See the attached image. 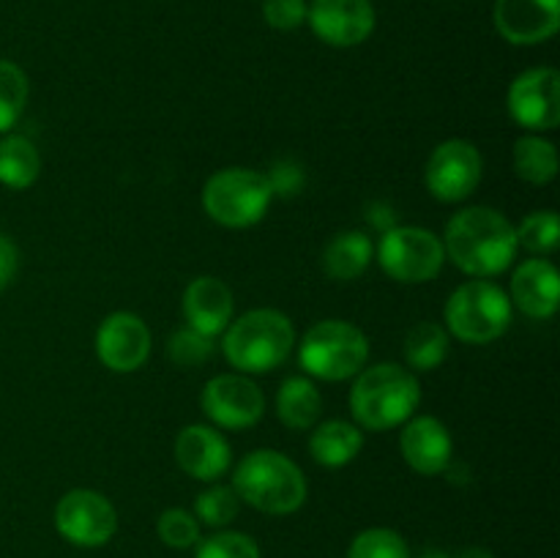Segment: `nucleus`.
Here are the masks:
<instances>
[{
    "label": "nucleus",
    "mask_w": 560,
    "mask_h": 558,
    "mask_svg": "<svg viewBox=\"0 0 560 558\" xmlns=\"http://www.w3.org/2000/svg\"><path fill=\"white\" fill-rule=\"evenodd\" d=\"M443 249L459 271L479 279L495 277L514 263L517 230L495 208H465L448 219Z\"/></svg>",
    "instance_id": "nucleus-1"
},
{
    "label": "nucleus",
    "mask_w": 560,
    "mask_h": 558,
    "mask_svg": "<svg viewBox=\"0 0 560 558\" xmlns=\"http://www.w3.org/2000/svg\"><path fill=\"white\" fill-rule=\"evenodd\" d=\"M419 403V377L394 361L359 372L350 388V410L364 430H392L405 425Z\"/></svg>",
    "instance_id": "nucleus-2"
},
{
    "label": "nucleus",
    "mask_w": 560,
    "mask_h": 558,
    "mask_svg": "<svg viewBox=\"0 0 560 558\" xmlns=\"http://www.w3.org/2000/svg\"><path fill=\"white\" fill-rule=\"evenodd\" d=\"M233 490L241 501L266 514H290L306 501V479L301 468L273 449H257L241 460Z\"/></svg>",
    "instance_id": "nucleus-3"
},
{
    "label": "nucleus",
    "mask_w": 560,
    "mask_h": 558,
    "mask_svg": "<svg viewBox=\"0 0 560 558\" xmlns=\"http://www.w3.org/2000/svg\"><path fill=\"white\" fill-rule=\"evenodd\" d=\"M295 345L293 323L277 310H252L224 328V359L241 372H271L284 364Z\"/></svg>",
    "instance_id": "nucleus-4"
},
{
    "label": "nucleus",
    "mask_w": 560,
    "mask_h": 558,
    "mask_svg": "<svg viewBox=\"0 0 560 558\" xmlns=\"http://www.w3.org/2000/svg\"><path fill=\"white\" fill-rule=\"evenodd\" d=\"M370 339L348 321H320L304 334L299 361L304 372L320 381H345L364 370Z\"/></svg>",
    "instance_id": "nucleus-5"
},
{
    "label": "nucleus",
    "mask_w": 560,
    "mask_h": 558,
    "mask_svg": "<svg viewBox=\"0 0 560 558\" xmlns=\"http://www.w3.org/2000/svg\"><path fill=\"white\" fill-rule=\"evenodd\" d=\"M273 200L268 175L246 167H228L213 173L202 186V208L224 228H252L266 217Z\"/></svg>",
    "instance_id": "nucleus-6"
},
{
    "label": "nucleus",
    "mask_w": 560,
    "mask_h": 558,
    "mask_svg": "<svg viewBox=\"0 0 560 558\" xmlns=\"http://www.w3.org/2000/svg\"><path fill=\"white\" fill-rule=\"evenodd\" d=\"M512 323V301L487 279L465 282L448 295L446 326L457 339L470 345H487L503 337Z\"/></svg>",
    "instance_id": "nucleus-7"
},
{
    "label": "nucleus",
    "mask_w": 560,
    "mask_h": 558,
    "mask_svg": "<svg viewBox=\"0 0 560 558\" xmlns=\"http://www.w3.org/2000/svg\"><path fill=\"white\" fill-rule=\"evenodd\" d=\"M377 263L392 279L402 284L430 282L446 263L443 241L424 228H392L377 244Z\"/></svg>",
    "instance_id": "nucleus-8"
},
{
    "label": "nucleus",
    "mask_w": 560,
    "mask_h": 558,
    "mask_svg": "<svg viewBox=\"0 0 560 558\" xmlns=\"http://www.w3.org/2000/svg\"><path fill=\"white\" fill-rule=\"evenodd\" d=\"M55 528L77 547H102L118 531V514L102 492L71 490L55 507Z\"/></svg>",
    "instance_id": "nucleus-9"
},
{
    "label": "nucleus",
    "mask_w": 560,
    "mask_h": 558,
    "mask_svg": "<svg viewBox=\"0 0 560 558\" xmlns=\"http://www.w3.org/2000/svg\"><path fill=\"white\" fill-rule=\"evenodd\" d=\"M481 153L468 140H446L432 151L424 170L430 195L441 202H459L474 195L481 181Z\"/></svg>",
    "instance_id": "nucleus-10"
},
{
    "label": "nucleus",
    "mask_w": 560,
    "mask_h": 558,
    "mask_svg": "<svg viewBox=\"0 0 560 558\" xmlns=\"http://www.w3.org/2000/svg\"><path fill=\"white\" fill-rule=\"evenodd\" d=\"M506 107L523 129L552 131L560 124V74L545 66L523 71L509 88Z\"/></svg>",
    "instance_id": "nucleus-11"
},
{
    "label": "nucleus",
    "mask_w": 560,
    "mask_h": 558,
    "mask_svg": "<svg viewBox=\"0 0 560 558\" xmlns=\"http://www.w3.org/2000/svg\"><path fill=\"white\" fill-rule=\"evenodd\" d=\"M202 414L224 430H249L266 414L260 386L244 375H217L202 388Z\"/></svg>",
    "instance_id": "nucleus-12"
},
{
    "label": "nucleus",
    "mask_w": 560,
    "mask_h": 558,
    "mask_svg": "<svg viewBox=\"0 0 560 558\" xmlns=\"http://www.w3.org/2000/svg\"><path fill=\"white\" fill-rule=\"evenodd\" d=\"M306 22L320 42L331 47H355L375 31V9L370 0H312Z\"/></svg>",
    "instance_id": "nucleus-13"
},
{
    "label": "nucleus",
    "mask_w": 560,
    "mask_h": 558,
    "mask_svg": "<svg viewBox=\"0 0 560 558\" xmlns=\"http://www.w3.org/2000/svg\"><path fill=\"white\" fill-rule=\"evenodd\" d=\"M96 356L107 370L135 372L151 356V332L131 312H113L96 332Z\"/></svg>",
    "instance_id": "nucleus-14"
},
{
    "label": "nucleus",
    "mask_w": 560,
    "mask_h": 558,
    "mask_svg": "<svg viewBox=\"0 0 560 558\" xmlns=\"http://www.w3.org/2000/svg\"><path fill=\"white\" fill-rule=\"evenodd\" d=\"M495 27L509 44L530 47L552 38L560 27V0H495Z\"/></svg>",
    "instance_id": "nucleus-15"
},
{
    "label": "nucleus",
    "mask_w": 560,
    "mask_h": 558,
    "mask_svg": "<svg viewBox=\"0 0 560 558\" xmlns=\"http://www.w3.org/2000/svg\"><path fill=\"white\" fill-rule=\"evenodd\" d=\"M399 449H402L405 463L424 476L443 474L452 463L454 441L448 435L446 425L435 416H419L405 425L399 435Z\"/></svg>",
    "instance_id": "nucleus-16"
},
{
    "label": "nucleus",
    "mask_w": 560,
    "mask_h": 558,
    "mask_svg": "<svg viewBox=\"0 0 560 558\" xmlns=\"http://www.w3.org/2000/svg\"><path fill=\"white\" fill-rule=\"evenodd\" d=\"M175 460L195 479L217 481L230 468V443L213 427H184L175 441Z\"/></svg>",
    "instance_id": "nucleus-17"
},
{
    "label": "nucleus",
    "mask_w": 560,
    "mask_h": 558,
    "mask_svg": "<svg viewBox=\"0 0 560 558\" xmlns=\"http://www.w3.org/2000/svg\"><path fill=\"white\" fill-rule=\"evenodd\" d=\"M512 304H517L520 312L536 321H547L558 312L560 304V277L558 268L550 260L530 257L520 263L512 277Z\"/></svg>",
    "instance_id": "nucleus-18"
},
{
    "label": "nucleus",
    "mask_w": 560,
    "mask_h": 558,
    "mask_svg": "<svg viewBox=\"0 0 560 558\" xmlns=\"http://www.w3.org/2000/svg\"><path fill=\"white\" fill-rule=\"evenodd\" d=\"M233 293L217 277H197L184 293V317L189 328L217 337L233 321Z\"/></svg>",
    "instance_id": "nucleus-19"
},
{
    "label": "nucleus",
    "mask_w": 560,
    "mask_h": 558,
    "mask_svg": "<svg viewBox=\"0 0 560 558\" xmlns=\"http://www.w3.org/2000/svg\"><path fill=\"white\" fill-rule=\"evenodd\" d=\"M372 257H375V246H372L370 235H364L361 230H348L328 241L326 252H323V271L337 282H353L370 268Z\"/></svg>",
    "instance_id": "nucleus-20"
},
{
    "label": "nucleus",
    "mask_w": 560,
    "mask_h": 558,
    "mask_svg": "<svg viewBox=\"0 0 560 558\" xmlns=\"http://www.w3.org/2000/svg\"><path fill=\"white\" fill-rule=\"evenodd\" d=\"M361 446H364V432L342 419L323 421L310 438L312 457H315V463L326 465V468H342V465L353 463Z\"/></svg>",
    "instance_id": "nucleus-21"
},
{
    "label": "nucleus",
    "mask_w": 560,
    "mask_h": 558,
    "mask_svg": "<svg viewBox=\"0 0 560 558\" xmlns=\"http://www.w3.org/2000/svg\"><path fill=\"white\" fill-rule=\"evenodd\" d=\"M323 397L306 377H288L277 394V414L290 430H310L320 416Z\"/></svg>",
    "instance_id": "nucleus-22"
},
{
    "label": "nucleus",
    "mask_w": 560,
    "mask_h": 558,
    "mask_svg": "<svg viewBox=\"0 0 560 558\" xmlns=\"http://www.w3.org/2000/svg\"><path fill=\"white\" fill-rule=\"evenodd\" d=\"M42 173V156L27 137L11 135L0 142V184L27 189Z\"/></svg>",
    "instance_id": "nucleus-23"
},
{
    "label": "nucleus",
    "mask_w": 560,
    "mask_h": 558,
    "mask_svg": "<svg viewBox=\"0 0 560 558\" xmlns=\"http://www.w3.org/2000/svg\"><path fill=\"white\" fill-rule=\"evenodd\" d=\"M514 173L534 186L550 184L558 175V151L539 135H525L514 142Z\"/></svg>",
    "instance_id": "nucleus-24"
},
{
    "label": "nucleus",
    "mask_w": 560,
    "mask_h": 558,
    "mask_svg": "<svg viewBox=\"0 0 560 558\" xmlns=\"http://www.w3.org/2000/svg\"><path fill=\"white\" fill-rule=\"evenodd\" d=\"M448 334L438 323H416L405 337V361L416 372H432L446 361Z\"/></svg>",
    "instance_id": "nucleus-25"
},
{
    "label": "nucleus",
    "mask_w": 560,
    "mask_h": 558,
    "mask_svg": "<svg viewBox=\"0 0 560 558\" xmlns=\"http://www.w3.org/2000/svg\"><path fill=\"white\" fill-rule=\"evenodd\" d=\"M560 244V219L556 211H536L523 219L517 230V246L530 255H552Z\"/></svg>",
    "instance_id": "nucleus-26"
},
{
    "label": "nucleus",
    "mask_w": 560,
    "mask_h": 558,
    "mask_svg": "<svg viewBox=\"0 0 560 558\" xmlns=\"http://www.w3.org/2000/svg\"><path fill=\"white\" fill-rule=\"evenodd\" d=\"M27 104V77L20 66L0 60V131H9L20 120Z\"/></svg>",
    "instance_id": "nucleus-27"
},
{
    "label": "nucleus",
    "mask_w": 560,
    "mask_h": 558,
    "mask_svg": "<svg viewBox=\"0 0 560 558\" xmlns=\"http://www.w3.org/2000/svg\"><path fill=\"white\" fill-rule=\"evenodd\" d=\"M241 509V498L233 487L217 485L211 490L200 492L195 501V514L197 520H202L211 528H222V525L233 523L235 514Z\"/></svg>",
    "instance_id": "nucleus-28"
},
{
    "label": "nucleus",
    "mask_w": 560,
    "mask_h": 558,
    "mask_svg": "<svg viewBox=\"0 0 560 558\" xmlns=\"http://www.w3.org/2000/svg\"><path fill=\"white\" fill-rule=\"evenodd\" d=\"M348 558H410V550L397 531L366 528L353 539Z\"/></svg>",
    "instance_id": "nucleus-29"
},
{
    "label": "nucleus",
    "mask_w": 560,
    "mask_h": 558,
    "mask_svg": "<svg viewBox=\"0 0 560 558\" xmlns=\"http://www.w3.org/2000/svg\"><path fill=\"white\" fill-rule=\"evenodd\" d=\"M156 531L159 539L167 547H175V550H186V547L200 542V523L186 509H167V512H162Z\"/></svg>",
    "instance_id": "nucleus-30"
},
{
    "label": "nucleus",
    "mask_w": 560,
    "mask_h": 558,
    "mask_svg": "<svg viewBox=\"0 0 560 558\" xmlns=\"http://www.w3.org/2000/svg\"><path fill=\"white\" fill-rule=\"evenodd\" d=\"M195 558H260V547L252 536L238 531H222L197 545Z\"/></svg>",
    "instance_id": "nucleus-31"
},
{
    "label": "nucleus",
    "mask_w": 560,
    "mask_h": 558,
    "mask_svg": "<svg viewBox=\"0 0 560 558\" xmlns=\"http://www.w3.org/2000/svg\"><path fill=\"white\" fill-rule=\"evenodd\" d=\"M167 353L173 364L178 367H200L208 356H213V337L195 332V328H180L173 334L167 345Z\"/></svg>",
    "instance_id": "nucleus-32"
},
{
    "label": "nucleus",
    "mask_w": 560,
    "mask_h": 558,
    "mask_svg": "<svg viewBox=\"0 0 560 558\" xmlns=\"http://www.w3.org/2000/svg\"><path fill=\"white\" fill-rule=\"evenodd\" d=\"M262 16L273 31H295L306 22V0H266Z\"/></svg>",
    "instance_id": "nucleus-33"
},
{
    "label": "nucleus",
    "mask_w": 560,
    "mask_h": 558,
    "mask_svg": "<svg viewBox=\"0 0 560 558\" xmlns=\"http://www.w3.org/2000/svg\"><path fill=\"white\" fill-rule=\"evenodd\" d=\"M16 266H20V252L5 235H0V290H5L14 279Z\"/></svg>",
    "instance_id": "nucleus-34"
},
{
    "label": "nucleus",
    "mask_w": 560,
    "mask_h": 558,
    "mask_svg": "<svg viewBox=\"0 0 560 558\" xmlns=\"http://www.w3.org/2000/svg\"><path fill=\"white\" fill-rule=\"evenodd\" d=\"M457 558H495L490 550H481V547H470V550H463Z\"/></svg>",
    "instance_id": "nucleus-35"
},
{
    "label": "nucleus",
    "mask_w": 560,
    "mask_h": 558,
    "mask_svg": "<svg viewBox=\"0 0 560 558\" xmlns=\"http://www.w3.org/2000/svg\"><path fill=\"white\" fill-rule=\"evenodd\" d=\"M421 558H448V556H446V553H441V550H427Z\"/></svg>",
    "instance_id": "nucleus-36"
}]
</instances>
